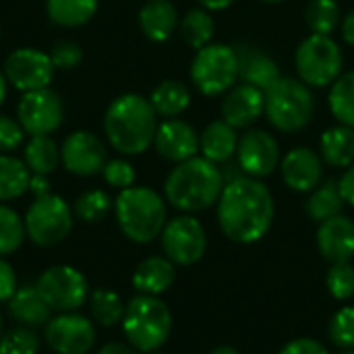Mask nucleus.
Masks as SVG:
<instances>
[{"mask_svg":"<svg viewBox=\"0 0 354 354\" xmlns=\"http://www.w3.org/2000/svg\"><path fill=\"white\" fill-rule=\"evenodd\" d=\"M276 214L272 191L253 176H236L224 185L218 199V224L222 232L239 243L261 241L272 228Z\"/></svg>","mask_w":354,"mask_h":354,"instance_id":"nucleus-1","label":"nucleus"},{"mask_svg":"<svg viewBox=\"0 0 354 354\" xmlns=\"http://www.w3.org/2000/svg\"><path fill=\"white\" fill-rule=\"evenodd\" d=\"M104 131L116 151L124 156H139L156 139L158 114L147 97L139 93H124L108 106Z\"/></svg>","mask_w":354,"mask_h":354,"instance_id":"nucleus-2","label":"nucleus"},{"mask_svg":"<svg viewBox=\"0 0 354 354\" xmlns=\"http://www.w3.org/2000/svg\"><path fill=\"white\" fill-rule=\"evenodd\" d=\"M224 189V174L218 164L201 158L178 162L166 183L164 193L172 207L185 214H197L218 203Z\"/></svg>","mask_w":354,"mask_h":354,"instance_id":"nucleus-3","label":"nucleus"},{"mask_svg":"<svg viewBox=\"0 0 354 354\" xmlns=\"http://www.w3.org/2000/svg\"><path fill=\"white\" fill-rule=\"evenodd\" d=\"M116 222L122 234L139 245L158 239L166 226V203L147 187H129L114 201Z\"/></svg>","mask_w":354,"mask_h":354,"instance_id":"nucleus-4","label":"nucleus"},{"mask_svg":"<svg viewBox=\"0 0 354 354\" xmlns=\"http://www.w3.org/2000/svg\"><path fill=\"white\" fill-rule=\"evenodd\" d=\"M122 332L135 351L156 353L172 332V313L158 297L137 295L124 309Z\"/></svg>","mask_w":354,"mask_h":354,"instance_id":"nucleus-5","label":"nucleus"},{"mask_svg":"<svg viewBox=\"0 0 354 354\" xmlns=\"http://www.w3.org/2000/svg\"><path fill=\"white\" fill-rule=\"evenodd\" d=\"M315 114V97L307 83L292 77H280L266 91V116L280 133L303 131Z\"/></svg>","mask_w":354,"mask_h":354,"instance_id":"nucleus-6","label":"nucleus"},{"mask_svg":"<svg viewBox=\"0 0 354 354\" xmlns=\"http://www.w3.org/2000/svg\"><path fill=\"white\" fill-rule=\"evenodd\" d=\"M239 54L228 44H207L197 50L191 62L193 85L209 97L222 95L236 85Z\"/></svg>","mask_w":354,"mask_h":354,"instance_id":"nucleus-7","label":"nucleus"},{"mask_svg":"<svg viewBox=\"0 0 354 354\" xmlns=\"http://www.w3.org/2000/svg\"><path fill=\"white\" fill-rule=\"evenodd\" d=\"M344 56L340 46L330 35L311 33L295 52L299 79L309 87H328L342 75Z\"/></svg>","mask_w":354,"mask_h":354,"instance_id":"nucleus-8","label":"nucleus"},{"mask_svg":"<svg viewBox=\"0 0 354 354\" xmlns=\"http://www.w3.org/2000/svg\"><path fill=\"white\" fill-rule=\"evenodd\" d=\"M25 234L39 247H54L62 243L73 228V212L58 195L35 197L25 214Z\"/></svg>","mask_w":354,"mask_h":354,"instance_id":"nucleus-9","label":"nucleus"},{"mask_svg":"<svg viewBox=\"0 0 354 354\" xmlns=\"http://www.w3.org/2000/svg\"><path fill=\"white\" fill-rule=\"evenodd\" d=\"M35 288L48 307L58 313H68L81 307L89 290L85 276L71 266H54L46 270L39 276Z\"/></svg>","mask_w":354,"mask_h":354,"instance_id":"nucleus-10","label":"nucleus"},{"mask_svg":"<svg viewBox=\"0 0 354 354\" xmlns=\"http://www.w3.org/2000/svg\"><path fill=\"white\" fill-rule=\"evenodd\" d=\"M162 249L174 266H193L201 261L207 249V236L201 222L193 216H176L162 230Z\"/></svg>","mask_w":354,"mask_h":354,"instance_id":"nucleus-11","label":"nucleus"},{"mask_svg":"<svg viewBox=\"0 0 354 354\" xmlns=\"http://www.w3.org/2000/svg\"><path fill=\"white\" fill-rule=\"evenodd\" d=\"M17 116L23 131L29 133L31 137L50 135L62 124L64 118L62 100L50 87L25 91L17 106Z\"/></svg>","mask_w":354,"mask_h":354,"instance_id":"nucleus-12","label":"nucleus"},{"mask_svg":"<svg viewBox=\"0 0 354 354\" xmlns=\"http://www.w3.org/2000/svg\"><path fill=\"white\" fill-rule=\"evenodd\" d=\"M239 168L253 178H266L280 166V147L272 133L263 129H247L236 147Z\"/></svg>","mask_w":354,"mask_h":354,"instance_id":"nucleus-13","label":"nucleus"},{"mask_svg":"<svg viewBox=\"0 0 354 354\" xmlns=\"http://www.w3.org/2000/svg\"><path fill=\"white\" fill-rule=\"evenodd\" d=\"M4 77L23 93L44 89L54 77V64L50 54L35 48H21L8 54L4 62Z\"/></svg>","mask_w":354,"mask_h":354,"instance_id":"nucleus-14","label":"nucleus"},{"mask_svg":"<svg viewBox=\"0 0 354 354\" xmlns=\"http://www.w3.org/2000/svg\"><path fill=\"white\" fill-rule=\"evenodd\" d=\"M46 340L58 354H85L95 342L93 324L79 313H60L46 324Z\"/></svg>","mask_w":354,"mask_h":354,"instance_id":"nucleus-15","label":"nucleus"},{"mask_svg":"<svg viewBox=\"0 0 354 354\" xmlns=\"http://www.w3.org/2000/svg\"><path fill=\"white\" fill-rule=\"evenodd\" d=\"M60 160L64 168L77 176H93L102 172L108 162L102 139L89 131L71 133L60 147Z\"/></svg>","mask_w":354,"mask_h":354,"instance_id":"nucleus-16","label":"nucleus"},{"mask_svg":"<svg viewBox=\"0 0 354 354\" xmlns=\"http://www.w3.org/2000/svg\"><path fill=\"white\" fill-rule=\"evenodd\" d=\"M280 170L282 180L288 189L297 193H311L322 185L324 160L317 151L309 147H295L282 158Z\"/></svg>","mask_w":354,"mask_h":354,"instance_id":"nucleus-17","label":"nucleus"},{"mask_svg":"<svg viewBox=\"0 0 354 354\" xmlns=\"http://www.w3.org/2000/svg\"><path fill=\"white\" fill-rule=\"evenodd\" d=\"M266 114V91L241 83L234 85L222 102V120L232 129H251Z\"/></svg>","mask_w":354,"mask_h":354,"instance_id":"nucleus-18","label":"nucleus"},{"mask_svg":"<svg viewBox=\"0 0 354 354\" xmlns=\"http://www.w3.org/2000/svg\"><path fill=\"white\" fill-rule=\"evenodd\" d=\"M153 145L164 160L178 164L197 156L199 135L189 122L180 118H166L162 124H158Z\"/></svg>","mask_w":354,"mask_h":354,"instance_id":"nucleus-19","label":"nucleus"},{"mask_svg":"<svg viewBox=\"0 0 354 354\" xmlns=\"http://www.w3.org/2000/svg\"><path fill=\"white\" fill-rule=\"evenodd\" d=\"M317 249L330 263L351 261L354 257V222L348 216H334L317 228Z\"/></svg>","mask_w":354,"mask_h":354,"instance_id":"nucleus-20","label":"nucleus"},{"mask_svg":"<svg viewBox=\"0 0 354 354\" xmlns=\"http://www.w3.org/2000/svg\"><path fill=\"white\" fill-rule=\"evenodd\" d=\"M234 50L239 54V77L245 83L261 91H268L282 77L278 62L263 50L255 46H247V44L234 46Z\"/></svg>","mask_w":354,"mask_h":354,"instance_id":"nucleus-21","label":"nucleus"},{"mask_svg":"<svg viewBox=\"0 0 354 354\" xmlns=\"http://www.w3.org/2000/svg\"><path fill=\"white\" fill-rule=\"evenodd\" d=\"M176 25L178 12L170 0H147L139 10V27L151 41H166Z\"/></svg>","mask_w":354,"mask_h":354,"instance_id":"nucleus-22","label":"nucleus"},{"mask_svg":"<svg viewBox=\"0 0 354 354\" xmlns=\"http://www.w3.org/2000/svg\"><path fill=\"white\" fill-rule=\"evenodd\" d=\"M236 147H239L236 129H232L224 120L209 122L199 135V151L205 160L214 164H226L232 156H236Z\"/></svg>","mask_w":354,"mask_h":354,"instance_id":"nucleus-23","label":"nucleus"},{"mask_svg":"<svg viewBox=\"0 0 354 354\" xmlns=\"http://www.w3.org/2000/svg\"><path fill=\"white\" fill-rule=\"evenodd\" d=\"M174 263L168 257H147L133 274V286L139 295L158 297L174 282Z\"/></svg>","mask_w":354,"mask_h":354,"instance_id":"nucleus-24","label":"nucleus"},{"mask_svg":"<svg viewBox=\"0 0 354 354\" xmlns=\"http://www.w3.org/2000/svg\"><path fill=\"white\" fill-rule=\"evenodd\" d=\"M8 313L12 315V319H17L21 326L27 328H41L46 326L52 317V309L48 307V303L41 299V295L37 292L35 286H23L17 288L15 295L8 301Z\"/></svg>","mask_w":354,"mask_h":354,"instance_id":"nucleus-25","label":"nucleus"},{"mask_svg":"<svg viewBox=\"0 0 354 354\" xmlns=\"http://www.w3.org/2000/svg\"><path fill=\"white\" fill-rule=\"evenodd\" d=\"M322 160L332 168H348L354 164V129L338 124L328 129L319 139Z\"/></svg>","mask_w":354,"mask_h":354,"instance_id":"nucleus-26","label":"nucleus"},{"mask_svg":"<svg viewBox=\"0 0 354 354\" xmlns=\"http://www.w3.org/2000/svg\"><path fill=\"white\" fill-rule=\"evenodd\" d=\"M149 102L158 116L176 118L191 106V91L183 81L166 79L158 87H153Z\"/></svg>","mask_w":354,"mask_h":354,"instance_id":"nucleus-27","label":"nucleus"},{"mask_svg":"<svg viewBox=\"0 0 354 354\" xmlns=\"http://www.w3.org/2000/svg\"><path fill=\"white\" fill-rule=\"evenodd\" d=\"M46 10L60 27H81L97 12V0H46Z\"/></svg>","mask_w":354,"mask_h":354,"instance_id":"nucleus-28","label":"nucleus"},{"mask_svg":"<svg viewBox=\"0 0 354 354\" xmlns=\"http://www.w3.org/2000/svg\"><path fill=\"white\" fill-rule=\"evenodd\" d=\"M31 172L27 164L15 156L0 153V203L21 197L29 191Z\"/></svg>","mask_w":354,"mask_h":354,"instance_id":"nucleus-29","label":"nucleus"},{"mask_svg":"<svg viewBox=\"0 0 354 354\" xmlns=\"http://www.w3.org/2000/svg\"><path fill=\"white\" fill-rule=\"evenodd\" d=\"M342 207H344V199L340 195V187L336 180H328V183L319 185L317 189H313L305 203L309 218L319 224L342 214Z\"/></svg>","mask_w":354,"mask_h":354,"instance_id":"nucleus-30","label":"nucleus"},{"mask_svg":"<svg viewBox=\"0 0 354 354\" xmlns=\"http://www.w3.org/2000/svg\"><path fill=\"white\" fill-rule=\"evenodd\" d=\"M23 162L27 164L29 172L33 174H50L56 170L60 162V149L50 139V135H37L31 137L23 151Z\"/></svg>","mask_w":354,"mask_h":354,"instance_id":"nucleus-31","label":"nucleus"},{"mask_svg":"<svg viewBox=\"0 0 354 354\" xmlns=\"http://www.w3.org/2000/svg\"><path fill=\"white\" fill-rule=\"evenodd\" d=\"M330 110L340 124L354 129V71L342 73L330 87Z\"/></svg>","mask_w":354,"mask_h":354,"instance_id":"nucleus-32","label":"nucleus"},{"mask_svg":"<svg viewBox=\"0 0 354 354\" xmlns=\"http://www.w3.org/2000/svg\"><path fill=\"white\" fill-rule=\"evenodd\" d=\"M89 309H91V317L95 324H100L104 328H112L116 324H122L127 305L122 303V299L116 292H112L108 288H97L91 292Z\"/></svg>","mask_w":354,"mask_h":354,"instance_id":"nucleus-33","label":"nucleus"},{"mask_svg":"<svg viewBox=\"0 0 354 354\" xmlns=\"http://www.w3.org/2000/svg\"><path fill=\"white\" fill-rule=\"evenodd\" d=\"M180 35L185 44L199 50L214 37V19L205 8H191L180 21Z\"/></svg>","mask_w":354,"mask_h":354,"instance_id":"nucleus-34","label":"nucleus"},{"mask_svg":"<svg viewBox=\"0 0 354 354\" xmlns=\"http://www.w3.org/2000/svg\"><path fill=\"white\" fill-rule=\"evenodd\" d=\"M305 21L313 33L330 35L340 23V6L336 0H309L305 8Z\"/></svg>","mask_w":354,"mask_h":354,"instance_id":"nucleus-35","label":"nucleus"},{"mask_svg":"<svg viewBox=\"0 0 354 354\" xmlns=\"http://www.w3.org/2000/svg\"><path fill=\"white\" fill-rule=\"evenodd\" d=\"M110 209H112V199L108 193H104L100 189L87 191V193L79 195L75 201V216L87 224L104 220L110 214Z\"/></svg>","mask_w":354,"mask_h":354,"instance_id":"nucleus-36","label":"nucleus"},{"mask_svg":"<svg viewBox=\"0 0 354 354\" xmlns=\"http://www.w3.org/2000/svg\"><path fill=\"white\" fill-rule=\"evenodd\" d=\"M25 239V224L19 214L0 203V255L15 253Z\"/></svg>","mask_w":354,"mask_h":354,"instance_id":"nucleus-37","label":"nucleus"},{"mask_svg":"<svg viewBox=\"0 0 354 354\" xmlns=\"http://www.w3.org/2000/svg\"><path fill=\"white\" fill-rule=\"evenodd\" d=\"M39 338L33 328L21 326L15 328L0 338V354H37Z\"/></svg>","mask_w":354,"mask_h":354,"instance_id":"nucleus-38","label":"nucleus"},{"mask_svg":"<svg viewBox=\"0 0 354 354\" xmlns=\"http://www.w3.org/2000/svg\"><path fill=\"white\" fill-rule=\"evenodd\" d=\"M326 284L336 301H346L354 297V266H351V261L332 263Z\"/></svg>","mask_w":354,"mask_h":354,"instance_id":"nucleus-39","label":"nucleus"},{"mask_svg":"<svg viewBox=\"0 0 354 354\" xmlns=\"http://www.w3.org/2000/svg\"><path fill=\"white\" fill-rule=\"evenodd\" d=\"M328 334L338 348L354 351V307H344L338 313H334Z\"/></svg>","mask_w":354,"mask_h":354,"instance_id":"nucleus-40","label":"nucleus"},{"mask_svg":"<svg viewBox=\"0 0 354 354\" xmlns=\"http://www.w3.org/2000/svg\"><path fill=\"white\" fill-rule=\"evenodd\" d=\"M102 174L106 183L114 189H129L135 183V168L127 160H108L106 166L102 168Z\"/></svg>","mask_w":354,"mask_h":354,"instance_id":"nucleus-41","label":"nucleus"},{"mask_svg":"<svg viewBox=\"0 0 354 354\" xmlns=\"http://www.w3.org/2000/svg\"><path fill=\"white\" fill-rule=\"evenodd\" d=\"M50 58H52L54 68L71 71V68H75V66L83 60V50H81L79 44H75V41H71V39H62V41H58V44L52 48Z\"/></svg>","mask_w":354,"mask_h":354,"instance_id":"nucleus-42","label":"nucleus"},{"mask_svg":"<svg viewBox=\"0 0 354 354\" xmlns=\"http://www.w3.org/2000/svg\"><path fill=\"white\" fill-rule=\"evenodd\" d=\"M23 127L19 120H12L10 116L0 114V153H10L23 143Z\"/></svg>","mask_w":354,"mask_h":354,"instance_id":"nucleus-43","label":"nucleus"},{"mask_svg":"<svg viewBox=\"0 0 354 354\" xmlns=\"http://www.w3.org/2000/svg\"><path fill=\"white\" fill-rule=\"evenodd\" d=\"M280 354H330L328 353V348L322 344V342H317V340H313V338H297V340H292V342H288Z\"/></svg>","mask_w":354,"mask_h":354,"instance_id":"nucleus-44","label":"nucleus"},{"mask_svg":"<svg viewBox=\"0 0 354 354\" xmlns=\"http://www.w3.org/2000/svg\"><path fill=\"white\" fill-rule=\"evenodd\" d=\"M17 290V278H15V270L10 268L8 261H4L0 257V303L10 301V297Z\"/></svg>","mask_w":354,"mask_h":354,"instance_id":"nucleus-45","label":"nucleus"},{"mask_svg":"<svg viewBox=\"0 0 354 354\" xmlns=\"http://www.w3.org/2000/svg\"><path fill=\"white\" fill-rule=\"evenodd\" d=\"M338 187H340V195H342L344 203H348V205L354 207V164L346 168L342 178L338 180Z\"/></svg>","mask_w":354,"mask_h":354,"instance_id":"nucleus-46","label":"nucleus"},{"mask_svg":"<svg viewBox=\"0 0 354 354\" xmlns=\"http://www.w3.org/2000/svg\"><path fill=\"white\" fill-rule=\"evenodd\" d=\"M29 191L35 195V197H44L50 193V183H48V176L46 174H31V180H29Z\"/></svg>","mask_w":354,"mask_h":354,"instance_id":"nucleus-47","label":"nucleus"},{"mask_svg":"<svg viewBox=\"0 0 354 354\" xmlns=\"http://www.w3.org/2000/svg\"><path fill=\"white\" fill-rule=\"evenodd\" d=\"M97 354H137V353H135V348H131V346H127V344H122V342H108V344H104V346L100 348V353Z\"/></svg>","mask_w":354,"mask_h":354,"instance_id":"nucleus-48","label":"nucleus"},{"mask_svg":"<svg viewBox=\"0 0 354 354\" xmlns=\"http://www.w3.org/2000/svg\"><path fill=\"white\" fill-rule=\"evenodd\" d=\"M342 37L346 44L354 46V10H351L344 19H342Z\"/></svg>","mask_w":354,"mask_h":354,"instance_id":"nucleus-49","label":"nucleus"},{"mask_svg":"<svg viewBox=\"0 0 354 354\" xmlns=\"http://www.w3.org/2000/svg\"><path fill=\"white\" fill-rule=\"evenodd\" d=\"M205 10H224L228 8L234 0H199Z\"/></svg>","mask_w":354,"mask_h":354,"instance_id":"nucleus-50","label":"nucleus"},{"mask_svg":"<svg viewBox=\"0 0 354 354\" xmlns=\"http://www.w3.org/2000/svg\"><path fill=\"white\" fill-rule=\"evenodd\" d=\"M209 354H241L236 348H232V346H218V348H214Z\"/></svg>","mask_w":354,"mask_h":354,"instance_id":"nucleus-51","label":"nucleus"},{"mask_svg":"<svg viewBox=\"0 0 354 354\" xmlns=\"http://www.w3.org/2000/svg\"><path fill=\"white\" fill-rule=\"evenodd\" d=\"M4 97H6V77L4 73H0V106L4 104Z\"/></svg>","mask_w":354,"mask_h":354,"instance_id":"nucleus-52","label":"nucleus"},{"mask_svg":"<svg viewBox=\"0 0 354 354\" xmlns=\"http://www.w3.org/2000/svg\"><path fill=\"white\" fill-rule=\"evenodd\" d=\"M261 2H270V4H280V2H284V0H261Z\"/></svg>","mask_w":354,"mask_h":354,"instance_id":"nucleus-53","label":"nucleus"},{"mask_svg":"<svg viewBox=\"0 0 354 354\" xmlns=\"http://www.w3.org/2000/svg\"><path fill=\"white\" fill-rule=\"evenodd\" d=\"M0 338H2V317H0Z\"/></svg>","mask_w":354,"mask_h":354,"instance_id":"nucleus-54","label":"nucleus"},{"mask_svg":"<svg viewBox=\"0 0 354 354\" xmlns=\"http://www.w3.org/2000/svg\"><path fill=\"white\" fill-rule=\"evenodd\" d=\"M340 354H354V351H344V353H340Z\"/></svg>","mask_w":354,"mask_h":354,"instance_id":"nucleus-55","label":"nucleus"},{"mask_svg":"<svg viewBox=\"0 0 354 354\" xmlns=\"http://www.w3.org/2000/svg\"><path fill=\"white\" fill-rule=\"evenodd\" d=\"M149 354H162V353H149Z\"/></svg>","mask_w":354,"mask_h":354,"instance_id":"nucleus-56","label":"nucleus"}]
</instances>
